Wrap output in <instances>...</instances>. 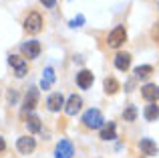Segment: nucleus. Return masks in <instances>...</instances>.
Returning <instances> with one entry per match:
<instances>
[{
	"instance_id": "obj_5",
	"label": "nucleus",
	"mask_w": 159,
	"mask_h": 158,
	"mask_svg": "<svg viewBox=\"0 0 159 158\" xmlns=\"http://www.w3.org/2000/svg\"><path fill=\"white\" fill-rule=\"evenodd\" d=\"M20 51H22V55L28 57V59H36V57L40 55V43L39 41H26V43L20 45Z\"/></svg>"
},
{
	"instance_id": "obj_21",
	"label": "nucleus",
	"mask_w": 159,
	"mask_h": 158,
	"mask_svg": "<svg viewBox=\"0 0 159 158\" xmlns=\"http://www.w3.org/2000/svg\"><path fill=\"white\" fill-rule=\"evenodd\" d=\"M123 118H125V122H135L137 107L135 106H127V107H125V111H123Z\"/></svg>"
},
{
	"instance_id": "obj_17",
	"label": "nucleus",
	"mask_w": 159,
	"mask_h": 158,
	"mask_svg": "<svg viewBox=\"0 0 159 158\" xmlns=\"http://www.w3.org/2000/svg\"><path fill=\"white\" fill-rule=\"evenodd\" d=\"M52 83H54V71H52V67H47L44 73H43V79H40V87H43V89H48Z\"/></svg>"
},
{
	"instance_id": "obj_15",
	"label": "nucleus",
	"mask_w": 159,
	"mask_h": 158,
	"mask_svg": "<svg viewBox=\"0 0 159 158\" xmlns=\"http://www.w3.org/2000/svg\"><path fill=\"white\" fill-rule=\"evenodd\" d=\"M117 134H115V122H107L103 124L101 128V140H115Z\"/></svg>"
},
{
	"instance_id": "obj_23",
	"label": "nucleus",
	"mask_w": 159,
	"mask_h": 158,
	"mask_svg": "<svg viewBox=\"0 0 159 158\" xmlns=\"http://www.w3.org/2000/svg\"><path fill=\"white\" fill-rule=\"evenodd\" d=\"M16 99H18V93H16V89H10V91H8V101H10L12 106H14Z\"/></svg>"
},
{
	"instance_id": "obj_24",
	"label": "nucleus",
	"mask_w": 159,
	"mask_h": 158,
	"mask_svg": "<svg viewBox=\"0 0 159 158\" xmlns=\"http://www.w3.org/2000/svg\"><path fill=\"white\" fill-rule=\"evenodd\" d=\"M151 37H153V41H159V22L153 27V31H151Z\"/></svg>"
},
{
	"instance_id": "obj_25",
	"label": "nucleus",
	"mask_w": 159,
	"mask_h": 158,
	"mask_svg": "<svg viewBox=\"0 0 159 158\" xmlns=\"http://www.w3.org/2000/svg\"><path fill=\"white\" fill-rule=\"evenodd\" d=\"M40 2H43V4H44V6H47V8H52L57 0H40Z\"/></svg>"
},
{
	"instance_id": "obj_13",
	"label": "nucleus",
	"mask_w": 159,
	"mask_h": 158,
	"mask_svg": "<svg viewBox=\"0 0 159 158\" xmlns=\"http://www.w3.org/2000/svg\"><path fill=\"white\" fill-rule=\"evenodd\" d=\"M47 106H48V110H51V111H58L62 106H65V97H62L61 93H52L51 97L47 99Z\"/></svg>"
},
{
	"instance_id": "obj_7",
	"label": "nucleus",
	"mask_w": 159,
	"mask_h": 158,
	"mask_svg": "<svg viewBox=\"0 0 159 158\" xmlns=\"http://www.w3.org/2000/svg\"><path fill=\"white\" fill-rule=\"evenodd\" d=\"M34 146H36V142H34V138H30V136H22V138H18V142H16L18 152L20 154H26V156L34 152Z\"/></svg>"
},
{
	"instance_id": "obj_18",
	"label": "nucleus",
	"mask_w": 159,
	"mask_h": 158,
	"mask_svg": "<svg viewBox=\"0 0 159 158\" xmlns=\"http://www.w3.org/2000/svg\"><path fill=\"white\" fill-rule=\"evenodd\" d=\"M26 128H28V132H30V134L40 132V118H39V116H34V114H28V118H26Z\"/></svg>"
},
{
	"instance_id": "obj_12",
	"label": "nucleus",
	"mask_w": 159,
	"mask_h": 158,
	"mask_svg": "<svg viewBox=\"0 0 159 158\" xmlns=\"http://www.w3.org/2000/svg\"><path fill=\"white\" fill-rule=\"evenodd\" d=\"M115 67L119 69V71H127V69L131 67V55H129V53H119V55L115 57Z\"/></svg>"
},
{
	"instance_id": "obj_27",
	"label": "nucleus",
	"mask_w": 159,
	"mask_h": 158,
	"mask_svg": "<svg viewBox=\"0 0 159 158\" xmlns=\"http://www.w3.org/2000/svg\"><path fill=\"white\" fill-rule=\"evenodd\" d=\"M157 97H159V93H157Z\"/></svg>"
},
{
	"instance_id": "obj_6",
	"label": "nucleus",
	"mask_w": 159,
	"mask_h": 158,
	"mask_svg": "<svg viewBox=\"0 0 159 158\" xmlns=\"http://www.w3.org/2000/svg\"><path fill=\"white\" fill-rule=\"evenodd\" d=\"M73 154H75V146L69 140H61L57 144V150H54V156L57 158H73Z\"/></svg>"
},
{
	"instance_id": "obj_14",
	"label": "nucleus",
	"mask_w": 159,
	"mask_h": 158,
	"mask_svg": "<svg viewBox=\"0 0 159 158\" xmlns=\"http://www.w3.org/2000/svg\"><path fill=\"white\" fill-rule=\"evenodd\" d=\"M157 93H159V87L153 85V83H147V85L141 87V95H143L147 101H153V99H157Z\"/></svg>"
},
{
	"instance_id": "obj_9",
	"label": "nucleus",
	"mask_w": 159,
	"mask_h": 158,
	"mask_svg": "<svg viewBox=\"0 0 159 158\" xmlns=\"http://www.w3.org/2000/svg\"><path fill=\"white\" fill-rule=\"evenodd\" d=\"M36 101H39V89H36V87H30L26 97H24V110L22 111L24 114H26V111H32L34 106H36Z\"/></svg>"
},
{
	"instance_id": "obj_19",
	"label": "nucleus",
	"mask_w": 159,
	"mask_h": 158,
	"mask_svg": "<svg viewBox=\"0 0 159 158\" xmlns=\"http://www.w3.org/2000/svg\"><path fill=\"white\" fill-rule=\"evenodd\" d=\"M103 87H105L107 93H115V91H119V81H117L115 77H107L105 81H103Z\"/></svg>"
},
{
	"instance_id": "obj_4",
	"label": "nucleus",
	"mask_w": 159,
	"mask_h": 158,
	"mask_svg": "<svg viewBox=\"0 0 159 158\" xmlns=\"http://www.w3.org/2000/svg\"><path fill=\"white\" fill-rule=\"evenodd\" d=\"M8 63L14 67V75H16V77H24V75H26V71H28V63H26V59H24V57L10 55V57H8Z\"/></svg>"
},
{
	"instance_id": "obj_10",
	"label": "nucleus",
	"mask_w": 159,
	"mask_h": 158,
	"mask_svg": "<svg viewBox=\"0 0 159 158\" xmlns=\"http://www.w3.org/2000/svg\"><path fill=\"white\" fill-rule=\"evenodd\" d=\"M81 106H83V99L79 97V95H70V97L66 99V103H65V111L69 116H75L79 110H81Z\"/></svg>"
},
{
	"instance_id": "obj_8",
	"label": "nucleus",
	"mask_w": 159,
	"mask_h": 158,
	"mask_svg": "<svg viewBox=\"0 0 159 158\" xmlns=\"http://www.w3.org/2000/svg\"><path fill=\"white\" fill-rule=\"evenodd\" d=\"M93 81H95V75L89 71V69H83V71L77 73V83H79L81 89H89V87L93 85Z\"/></svg>"
},
{
	"instance_id": "obj_20",
	"label": "nucleus",
	"mask_w": 159,
	"mask_h": 158,
	"mask_svg": "<svg viewBox=\"0 0 159 158\" xmlns=\"http://www.w3.org/2000/svg\"><path fill=\"white\" fill-rule=\"evenodd\" d=\"M151 73H153V67H151V65H139V67L135 69V77L137 79H147Z\"/></svg>"
},
{
	"instance_id": "obj_3",
	"label": "nucleus",
	"mask_w": 159,
	"mask_h": 158,
	"mask_svg": "<svg viewBox=\"0 0 159 158\" xmlns=\"http://www.w3.org/2000/svg\"><path fill=\"white\" fill-rule=\"evenodd\" d=\"M125 39H127V31H125V27H115L113 28V32L109 35V39H107V43H109V47H113V49H117V47H121V45L125 43Z\"/></svg>"
},
{
	"instance_id": "obj_2",
	"label": "nucleus",
	"mask_w": 159,
	"mask_h": 158,
	"mask_svg": "<svg viewBox=\"0 0 159 158\" xmlns=\"http://www.w3.org/2000/svg\"><path fill=\"white\" fill-rule=\"evenodd\" d=\"M24 28H26L28 32H32V35L40 32L43 31V16H40L39 12H28V16L24 18Z\"/></svg>"
},
{
	"instance_id": "obj_22",
	"label": "nucleus",
	"mask_w": 159,
	"mask_h": 158,
	"mask_svg": "<svg viewBox=\"0 0 159 158\" xmlns=\"http://www.w3.org/2000/svg\"><path fill=\"white\" fill-rule=\"evenodd\" d=\"M83 22H85V16H83V14H79L77 18H73V20H70L69 24H70V27H73V28H77V27H81Z\"/></svg>"
},
{
	"instance_id": "obj_11",
	"label": "nucleus",
	"mask_w": 159,
	"mask_h": 158,
	"mask_svg": "<svg viewBox=\"0 0 159 158\" xmlns=\"http://www.w3.org/2000/svg\"><path fill=\"white\" fill-rule=\"evenodd\" d=\"M139 150H141V154L153 156V154H157V152H159V148H157V144L153 142V140H149V138H143V140L139 142Z\"/></svg>"
},
{
	"instance_id": "obj_16",
	"label": "nucleus",
	"mask_w": 159,
	"mask_h": 158,
	"mask_svg": "<svg viewBox=\"0 0 159 158\" xmlns=\"http://www.w3.org/2000/svg\"><path fill=\"white\" fill-rule=\"evenodd\" d=\"M143 116H145L147 122H157L159 120V107L155 106V103H149V106H145Z\"/></svg>"
},
{
	"instance_id": "obj_26",
	"label": "nucleus",
	"mask_w": 159,
	"mask_h": 158,
	"mask_svg": "<svg viewBox=\"0 0 159 158\" xmlns=\"http://www.w3.org/2000/svg\"><path fill=\"white\" fill-rule=\"evenodd\" d=\"M4 148H6V142H4V138H0V152H4Z\"/></svg>"
},
{
	"instance_id": "obj_1",
	"label": "nucleus",
	"mask_w": 159,
	"mask_h": 158,
	"mask_svg": "<svg viewBox=\"0 0 159 158\" xmlns=\"http://www.w3.org/2000/svg\"><path fill=\"white\" fill-rule=\"evenodd\" d=\"M83 124H85L87 128H91V130H97V128H103L105 120H103V114H101V110H97V107H91V110H87L85 114H83Z\"/></svg>"
}]
</instances>
